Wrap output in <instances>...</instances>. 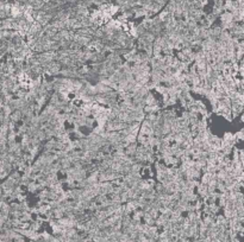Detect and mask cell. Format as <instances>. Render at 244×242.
I'll return each instance as SVG.
<instances>
[{"label": "cell", "mask_w": 244, "mask_h": 242, "mask_svg": "<svg viewBox=\"0 0 244 242\" xmlns=\"http://www.w3.org/2000/svg\"><path fill=\"white\" fill-rule=\"evenodd\" d=\"M237 143V139H236V135L231 132H227L224 134L222 139V144H225V145H231V146H235V144Z\"/></svg>", "instance_id": "cell-1"}, {"label": "cell", "mask_w": 244, "mask_h": 242, "mask_svg": "<svg viewBox=\"0 0 244 242\" xmlns=\"http://www.w3.org/2000/svg\"><path fill=\"white\" fill-rule=\"evenodd\" d=\"M241 120H242V122L244 123V112L242 113V114H241Z\"/></svg>", "instance_id": "cell-2"}]
</instances>
